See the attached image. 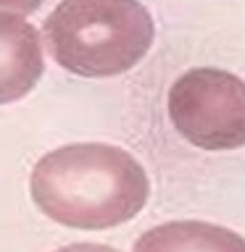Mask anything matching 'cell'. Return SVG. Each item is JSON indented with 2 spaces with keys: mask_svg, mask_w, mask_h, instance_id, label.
Masks as SVG:
<instances>
[{
  "mask_svg": "<svg viewBox=\"0 0 245 252\" xmlns=\"http://www.w3.org/2000/svg\"><path fill=\"white\" fill-rule=\"evenodd\" d=\"M132 252H245V239L205 220H169L142 234Z\"/></svg>",
  "mask_w": 245,
  "mask_h": 252,
  "instance_id": "obj_5",
  "label": "cell"
},
{
  "mask_svg": "<svg viewBox=\"0 0 245 252\" xmlns=\"http://www.w3.org/2000/svg\"><path fill=\"white\" fill-rule=\"evenodd\" d=\"M42 42L19 13H0V105L21 100L42 76Z\"/></svg>",
  "mask_w": 245,
  "mask_h": 252,
  "instance_id": "obj_4",
  "label": "cell"
},
{
  "mask_svg": "<svg viewBox=\"0 0 245 252\" xmlns=\"http://www.w3.org/2000/svg\"><path fill=\"white\" fill-rule=\"evenodd\" d=\"M42 39L61 68L108 79L145 58L156 24L140 0H61L42 21Z\"/></svg>",
  "mask_w": 245,
  "mask_h": 252,
  "instance_id": "obj_2",
  "label": "cell"
},
{
  "mask_svg": "<svg viewBox=\"0 0 245 252\" xmlns=\"http://www.w3.org/2000/svg\"><path fill=\"white\" fill-rule=\"evenodd\" d=\"M169 121L190 145L227 153L245 145V82L221 68L185 71L169 87Z\"/></svg>",
  "mask_w": 245,
  "mask_h": 252,
  "instance_id": "obj_3",
  "label": "cell"
},
{
  "mask_svg": "<svg viewBox=\"0 0 245 252\" xmlns=\"http://www.w3.org/2000/svg\"><path fill=\"white\" fill-rule=\"evenodd\" d=\"M42 3H45V0H0V11L29 16V13H35Z\"/></svg>",
  "mask_w": 245,
  "mask_h": 252,
  "instance_id": "obj_6",
  "label": "cell"
},
{
  "mask_svg": "<svg viewBox=\"0 0 245 252\" xmlns=\"http://www.w3.org/2000/svg\"><path fill=\"white\" fill-rule=\"evenodd\" d=\"M29 192L55 223L100 231L126 223L145 208L150 181L132 153L103 142H79L40 158Z\"/></svg>",
  "mask_w": 245,
  "mask_h": 252,
  "instance_id": "obj_1",
  "label": "cell"
},
{
  "mask_svg": "<svg viewBox=\"0 0 245 252\" xmlns=\"http://www.w3.org/2000/svg\"><path fill=\"white\" fill-rule=\"evenodd\" d=\"M55 252H119L106 244H90V242H79V244H66V247L55 250Z\"/></svg>",
  "mask_w": 245,
  "mask_h": 252,
  "instance_id": "obj_7",
  "label": "cell"
}]
</instances>
